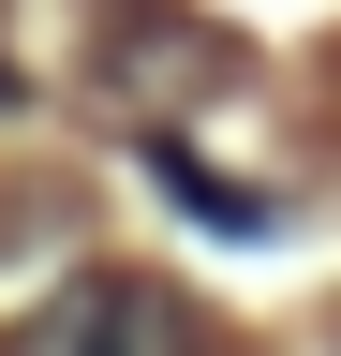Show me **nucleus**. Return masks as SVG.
Returning a JSON list of instances; mask_svg holds the SVG:
<instances>
[{"instance_id": "nucleus-1", "label": "nucleus", "mask_w": 341, "mask_h": 356, "mask_svg": "<svg viewBox=\"0 0 341 356\" xmlns=\"http://www.w3.org/2000/svg\"><path fill=\"white\" fill-rule=\"evenodd\" d=\"M0 356H163V297L149 282H60V312H30Z\"/></svg>"}]
</instances>
